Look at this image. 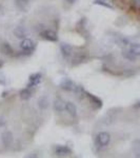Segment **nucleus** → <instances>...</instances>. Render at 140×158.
Returning a JSON list of instances; mask_svg holds the SVG:
<instances>
[{"mask_svg": "<svg viewBox=\"0 0 140 158\" xmlns=\"http://www.w3.org/2000/svg\"><path fill=\"white\" fill-rule=\"evenodd\" d=\"M59 86L62 90H64V91H68V92H70V91H73L74 89H75V85H74V82L71 79H68V78H64V79H62V81L60 82V85Z\"/></svg>", "mask_w": 140, "mask_h": 158, "instance_id": "5", "label": "nucleus"}, {"mask_svg": "<svg viewBox=\"0 0 140 158\" xmlns=\"http://www.w3.org/2000/svg\"><path fill=\"white\" fill-rule=\"evenodd\" d=\"M20 48H21L23 51H32L34 49V42H33L31 39L24 38V39L21 41V43H20Z\"/></svg>", "mask_w": 140, "mask_h": 158, "instance_id": "10", "label": "nucleus"}, {"mask_svg": "<svg viewBox=\"0 0 140 158\" xmlns=\"http://www.w3.org/2000/svg\"><path fill=\"white\" fill-rule=\"evenodd\" d=\"M6 77L2 72H0V85H6Z\"/></svg>", "mask_w": 140, "mask_h": 158, "instance_id": "21", "label": "nucleus"}, {"mask_svg": "<svg viewBox=\"0 0 140 158\" xmlns=\"http://www.w3.org/2000/svg\"><path fill=\"white\" fill-rule=\"evenodd\" d=\"M55 153L58 156H68L72 154V150L67 146H57L55 149Z\"/></svg>", "mask_w": 140, "mask_h": 158, "instance_id": "6", "label": "nucleus"}, {"mask_svg": "<svg viewBox=\"0 0 140 158\" xmlns=\"http://www.w3.org/2000/svg\"><path fill=\"white\" fill-rule=\"evenodd\" d=\"M54 110L56 112H62L63 110H65V102L60 98H57L54 102Z\"/></svg>", "mask_w": 140, "mask_h": 158, "instance_id": "12", "label": "nucleus"}, {"mask_svg": "<svg viewBox=\"0 0 140 158\" xmlns=\"http://www.w3.org/2000/svg\"><path fill=\"white\" fill-rule=\"evenodd\" d=\"M111 141V136L108 132H100L97 137H96V143L98 144L99 147H106L109 146Z\"/></svg>", "mask_w": 140, "mask_h": 158, "instance_id": "1", "label": "nucleus"}, {"mask_svg": "<svg viewBox=\"0 0 140 158\" xmlns=\"http://www.w3.org/2000/svg\"><path fill=\"white\" fill-rule=\"evenodd\" d=\"M42 76L40 73H34L33 75L30 76L29 78V83H27V88H33V86H36L41 82Z\"/></svg>", "mask_w": 140, "mask_h": 158, "instance_id": "2", "label": "nucleus"}, {"mask_svg": "<svg viewBox=\"0 0 140 158\" xmlns=\"http://www.w3.org/2000/svg\"><path fill=\"white\" fill-rule=\"evenodd\" d=\"M49 99L47 97H45V96H42V97L39 98V100H38V106H39V108L41 110H45L47 109V106H49Z\"/></svg>", "mask_w": 140, "mask_h": 158, "instance_id": "14", "label": "nucleus"}, {"mask_svg": "<svg viewBox=\"0 0 140 158\" xmlns=\"http://www.w3.org/2000/svg\"><path fill=\"white\" fill-rule=\"evenodd\" d=\"M132 6H133V9L135 10V11L140 12V0H133Z\"/></svg>", "mask_w": 140, "mask_h": 158, "instance_id": "20", "label": "nucleus"}, {"mask_svg": "<svg viewBox=\"0 0 140 158\" xmlns=\"http://www.w3.org/2000/svg\"><path fill=\"white\" fill-rule=\"evenodd\" d=\"M14 34H15V36H16L17 38H19V39H24L25 35H27L25 34V30L21 27H16L14 31Z\"/></svg>", "mask_w": 140, "mask_h": 158, "instance_id": "16", "label": "nucleus"}, {"mask_svg": "<svg viewBox=\"0 0 140 158\" xmlns=\"http://www.w3.org/2000/svg\"><path fill=\"white\" fill-rule=\"evenodd\" d=\"M41 36L44 38V39L49 40V41H57V39H58L57 33L52 30L43 31V32H41Z\"/></svg>", "mask_w": 140, "mask_h": 158, "instance_id": "4", "label": "nucleus"}, {"mask_svg": "<svg viewBox=\"0 0 140 158\" xmlns=\"http://www.w3.org/2000/svg\"><path fill=\"white\" fill-rule=\"evenodd\" d=\"M129 50L131 51L135 56H137V57L140 56V44L139 43H132V44H130Z\"/></svg>", "mask_w": 140, "mask_h": 158, "instance_id": "15", "label": "nucleus"}, {"mask_svg": "<svg viewBox=\"0 0 140 158\" xmlns=\"http://www.w3.org/2000/svg\"><path fill=\"white\" fill-rule=\"evenodd\" d=\"M122 56H123L126 59H128L130 61H134V60H136V58H137V56H135L129 49L123 50V52H122Z\"/></svg>", "mask_w": 140, "mask_h": 158, "instance_id": "18", "label": "nucleus"}, {"mask_svg": "<svg viewBox=\"0 0 140 158\" xmlns=\"http://www.w3.org/2000/svg\"><path fill=\"white\" fill-rule=\"evenodd\" d=\"M95 3L96 4H100V6H106V7H110V9H112V6H110V4L105 3V2H104L103 0H96Z\"/></svg>", "mask_w": 140, "mask_h": 158, "instance_id": "22", "label": "nucleus"}, {"mask_svg": "<svg viewBox=\"0 0 140 158\" xmlns=\"http://www.w3.org/2000/svg\"><path fill=\"white\" fill-rule=\"evenodd\" d=\"M65 110L71 116H76L77 115V108L73 102H67L65 103Z\"/></svg>", "mask_w": 140, "mask_h": 158, "instance_id": "13", "label": "nucleus"}, {"mask_svg": "<svg viewBox=\"0 0 140 158\" xmlns=\"http://www.w3.org/2000/svg\"><path fill=\"white\" fill-rule=\"evenodd\" d=\"M60 51L62 53V55L64 56L65 58H68L73 53V48L71 47L68 43H61L60 44Z\"/></svg>", "mask_w": 140, "mask_h": 158, "instance_id": "8", "label": "nucleus"}, {"mask_svg": "<svg viewBox=\"0 0 140 158\" xmlns=\"http://www.w3.org/2000/svg\"><path fill=\"white\" fill-rule=\"evenodd\" d=\"M15 4H16V6L18 7L21 12H27L30 7L29 0H16Z\"/></svg>", "mask_w": 140, "mask_h": 158, "instance_id": "9", "label": "nucleus"}, {"mask_svg": "<svg viewBox=\"0 0 140 158\" xmlns=\"http://www.w3.org/2000/svg\"><path fill=\"white\" fill-rule=\"evenodd\" d=\"M31 96H32V91H31L30 88H25L20 92V97H21V99H23V100L30 99Z\"/></svg>", "mask_w": 140, "mask_h": 158, "instance_id": "17", "label": "nucleus"}, {"mask_svg": "<svg viewBox=\"0 0 140 158\" xmlns=\"http://www.w3.org/2000/svg\"><path fill=\"white\" fill-rule=\"evenodd\" d=\"M86 56H83V54H77L75 56V57L73 58V61H74V64H77V63H80L82 62L83 60H85Z\"/></svg>", "mask_w": 140, "mask_h": 158, "instance_id": "19", "label": "nucleus"}, {"mask_svg": "<svg viewBox=\"0 0 140 158\" xmlns=\"http://www.w3.org/2000/svg\"><path fill=\"white\" fill-rule=\"evenodd\" d=\"M1 139H2V143H3V146L10 147V146H12L13 141H14V136H13L12 132L6 131L3 134L1 135Z\"/></svg>", "mask_w": 140, "mask_h": 158, "instance_id": "3", "label": "nucleus"}, {"mask_svg": "<svg viewBox=\"0 0 140 158\" xmlns=\"http://www.w3.org/2000/svg\"><path fill=\"white\" fill-rule=\"evenodd\" d=\"M0 52L3 55H12L13 54V48L11 47V44L7 42H3L1 45H0Z\"/></svg>", "mask_w": 140, "mask_h": 158, "instance_id": "11", "label": "nucleus"}, {"mask_svg": "<svg viewBox=\"0 0 140 158\" xmlns=\"http://www.w3.org/2000/svg\"><path fill=\"white\" fill-rule=\"evenodd\" d=\"M134 108L135 109H140V102H137L136 104H134Z\"/></svg>", "mask_w": 140, "mask_h": 158, "instance_id": "23", "label": "nucleus"}, {"mask_svg": "<svg viewBox=\"0 0 140 158\" xmlns=\"http://www.w3.org/2000/svg\"><path fill=\"white\" fill-rule=\"evenodd\" d=\"M86 96L90 98L91 102H92V104H93L95 109H101V108H102V100H101V99H99L97 96L93 95V94H90V93H86Z\"/></svg>", "mask_w": 140, "mask_h": 158, "instance_id": "7", "label": "nucleus"}, {"mask_svg": "<svg viewBox=\"0 0 140 158\" xmlns=\"http://www.w3.org/2000/svg\"><path fill=\"white\" fill-rule=\"evenodd\" d=\"M67 1L68 2V3H74V2H75V0H67Z\"/></svg>", "mask_w": 140, "mask_h": 158, "instance_id": "24", "label": "nucleus"}]
</instances>
